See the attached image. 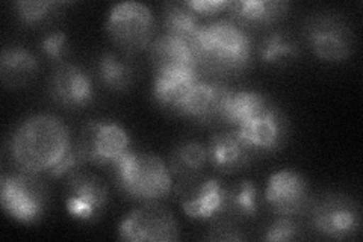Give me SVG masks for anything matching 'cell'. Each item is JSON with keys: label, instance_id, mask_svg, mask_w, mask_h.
Returning a JSON list of instances; mask_svg holds the SVG:
<instances>
[{"label": "cell", "instance_id": "cell-1", "mask_svg": "<svg viewBox=\"0 0 363 242\" xmlns=\"http://www.w3.org/2000/svg\"><path fill=\"white\" fill-rule=\"evenodd\" d=\"M200 75L218 80L221 76L244 73L252 61V41L241 26L230 20H218L200 26L189 41Z\"/></svg>", "mask_w": 363, "mask_h": 242}, {"label": "cell", "instance_id": "cell-2", "mask_svg": "<svg viewBox=\"0 0 363 242\" xmlns=\"http://www.w3.org/2000/svg\"><path fill=\"white\" fill-rule=\"evenodd\" d=\"M70 145V133L62 120L53 115H35L18 126L11 141V153L21 171L49 172Z\"/></svg>", "mask_w": 363, "mask_h": 242}, {"label": "cell", "instance_id": "cell-3", "mask_svg": "<svg viewBox=\"0 0 363 242\" xmlns=\"http://www.w3.org/2000/svg\"><path fill=\"white\" fill-rule=\"evenodd\" d=\"M112 167L118 189L129 199L157 202L172 194V172L155 153L129 148Z\"/></svg>", "mask_w": 363, "mask_h": 242}, {"label": "cell", "instance_id": "cell-4", "mask_svg": "<svg viewBox=\"0 0 363 242\" xmlns=\"http://www.w3.org/2000/svg\"><path fill=\"white\" fill-rule=\"evenodd\" d=\"M106 32L120 52L133 56L152 45L156 38V20L144 4L121 2L109 9Z\"/></svg>", "mask_w": 363, "mask_h": 242}, {"label": "cell", "instance_id": "cell-5", "mask_svg": "<svg viewBox=\"0 0 363 242\" xmlns=\"http://www.w3.org/2000/svg\"><path fill=\"white\" fill-rule=\"evenodd\" d=\"M0 202L4 211L21 224H33L45 214L49 188L37 172L20 171L2 175Z\"/></svg>", "mask_w": 363, "mask_h": 242}, {"label": "cell", "instance_id": "cell-6", "mask_svg": "<svg viewBox=\"0 0 363 242\" xmlns=\"http://www.w3.org/2000/svg\"><path fill=\"white\" fill-rule=\"evenodd\" d=\"M313 230L330 239L353 238L362 223L359 203L344 192H325L313 199L308 207Z\"/></svg>", "mask_w": 363, "mask_h": 242}, {"label": "cell", "instance_id": "cell-7", "mask_svg": "<svg viewBox=\"0 0 363 242\" xmlns=\"http://www.w3.org/2000/svg\"><path fill=\"white\" fill-rule=\"evenodd\" d=\"M304 38L312 53L325 62H342L356 49L354 32L337 14H315L306 20Z\"/></svg>", "mask_w": 363, "mask_h": 242}, {"label": "cell", "instance_id": "cell-8", "mask_svg": "<svg viewBox=\"0 0 363 242\" xmlns=\"http://www.w3.org/2000/svg\"><path fill=\"white\" fill-rule=\"evenodd\" d=\"M225 187L221 179L199 172L179 179L173 185L172 194L186 216L192 220L211 221L223 215Z\"/></svg>", "mask_w": 363, "mask_h": 242}, {"label": "cell", "instance_id": "cell-9", "mask_svg": "<svg viewBox=\"0 0 363 242\" xmlns=\"http://www.w3.org/2000/svg\"><path fill=\"white\" fill-rule=\"evenodd\" d=\"M86 164L113 165L130 148L128 132L106 120H89L74 141Z\"/></svg>", "mask_w": 363, "mask_h": 242}, {"label": "cell", "instance_id": "cell-10", "mask_svg": "<svg viewBox=\"0 0 363 242\" xmlns=\"http://www.w3.org/2000/svg\"><path fill=\"white\" fill-rule=\"evenodd\" d=\"M109 203L106 182L89 170H77L67 177L65 207L74 220L96 221Z\"/></svg>", "mask_w": 363, "mask_h": 242}, {"label": "cell", "instance_id": "cell-11", "mask_svg": "<svg viewBox=\"0 0 363 242\" xmlns=\"http://www.w3.org/2000/svg\"><path fill=\"white\" fill-rule=\"evenodd\" d=\"M118 236L133 242H172L179 239V226L168 207L157 202H149L124 218L118 227Z\"/></svg>", "mask_w": 363, "mask_h": 242}, {"label": "cell", "instance_id": "cell-12", "mask_svg": "<svg viewBox=\"0 0 363 242\" xmlns=\"http://www.w3.org/2000/svg\"><path fill=\"white\" fill-rule=\"evenodd\" d=\"M48 89L56 105L68 111L84 109L94 100V85L89 75L68 61L55 65Z\"/></svg>", "mask_w": 363, "mask_h": 242}, {"label": "cell", "instance_id": "cell-13", "mask_svg": "<svg viewBox=\"0 0 363 242\" xmlns=\"http://www.w3.org/2000/svg\"><path fill=\"white\" fill-rule=\"evenodd\" d=\"M265 200L276 215L306 214L312 202L309 183L297 171L280 170L268 179Z\"/></svg>", "mask_w": 363, "mask_h": 242}, {"label": "cell", "instance_id": "cell-14", "mask_svg": "<svg viewBox=\"0 0 363 242\" xmlns=\"http://www.w3.org/2000/svg\"><path fill=\"white\" fill-rule=\"evenodd\" d=\"M245 143L255 153H271L279 150L286 141L288 121L285 115L274 105H268L264 111L236 128Z\"/></svg>", "mask_w": 363, "mask_h": 242}, {"label": "cell", "instance_id": "cell-15", "mask_svg": "<svg viewBox=\"0 0 363 242\" xmlns=\"http://www.w3.org/2000/svg\"><path fill=\"white\" fill-rule=\"evenodd\" d=\"M208 163L223 175H233L248 167L256 156L244 138L233 131H221L213 133L206 145Z\"/></svg>", "mask_w": 363, "mask_h": 242}, {"label": "cell", "instance_id": "cell-16", "mask_svg": "<svg viewBox=\"0 0 363 242\" xmlns=\"http://www.w3.org/2000/svg\"><path fill=\"white\" fill-rule=\"evenodd\" d=\"M289 4L283 0H236L229 2V20L242 29L269 28L288 14Z\"/></svg>", "mask_w": 363, "mask_h": 242}, {"label": "cell", "instance_id": "cell-17", "mask_svg": "<svg viewBox=\"0 0 363 242\" xmlns=\"http://www.w3.org/2000/svg\"><path fill=\"white\" fill-rule=\"evenodd\" d=\"M149 50L155 73L199 70L191 44L184 38L169 35V33L164 32L161 35H156Z\"/></svg>", "mask_w": 363, "mask_h": 242}, {"label": "cell", "instance_id": "cell-18", "mask_svg": "<svg viewBox=\"0 0 363 242\" xmlns=\"http://www.w3.org/2000/svg\"><path fill=\"white\" fill-rule=\"evenodd\" d=\"M138 64L133 56L120 50H105L97 56L96 75L101 87L112 93H126L138 79Z\"/></svg>", "mask_w": 363, "mask_h": 242}, {"label": "cell", "instance_id": "cell-19", "mask_svg": "<svg viewBox=\"0 0 363 242\" xmlns=\"http://www.w3.org/2000/svg\"><path fill=\"white\" fill-rule=\"evenodd\" d=\"M201 75L199 70H177L155 73L153 97L162 109L179 115L182 103L188 96L189 89L194 87Z\"/></svg>", "mask_w": 363, "mask_h": 242}, {"label": "cell", "instance_id": "cell-20", "mask_svg": "<svg viewBox=\"0 0 363 242\" xmlns=\"http://www.w3.org/2000/svg\"><path fill=\"white\" fill-rule=\"evenodd\" d=\"M37 56L21 45H11L0 53V80L4 87L17 89L28 87L38 76Z\"/></svg>", "mask_w": 363, "mask_h": 242}, {"label": "cell", "instance_id": "cell-21", "mask_svg": "<svg viewBox=\"0 0 363 242\" xmlns=\"http://www.w3.org/2000/svg\"><path fill=\"white\" fill-rule=\"evenodd\" d=\"M260 209V194L252 180H238L225 187L223 215L236 223L252 220Z\"/></svg>", "mask_w": 363, "mask_h": 242}, {"label": "cell", "instance_id": "cell-22", "mask_svg": "<svg viewBox=\"0 0 363 242\" xmlns=\"http://www.w3.org/2000/svg\"><path fill=\"white\" fill-rule=\"evenodd\" d=\"M301 53L298 40L285 29L269 31L257 44V56L269 67H286Z\"/></svg>", "mask_w": 363, "mask_h": 242}, {"label": "cell", "instance_id": "cell-23", "mask_svg": "<svg viewBox=\"0 0 363 242\" xmlns=\"http://www.w3.org/2000/svg\"><path fill=\"white\" fill-rule=\"evenodd\" d=\"M271 101L264 94L250 89H232L225 101L223 124L233 126L236 129L256 114L264 111Z\"/></svg>", "mask_w": 363, "mask_h": 242}, {"label": "cell", "instance_id": "cell-24", "mask_svg": "<svg viewBox=\"0 0 363 242\" xmlns=\"http://www.w3.org/2000/svg\"><path fill=\"white\" fill-rule=\"evenodd\" d=\"M208 163V148L203 143L188 140L174 147L168 158V170L172 176L182 179L203 172Z\"/></svg>", "mask_w": 363, "mask_h": 242}, {"label": "cell", "instance_id": "cell-25", "mask_svg": "<svg viewBox=\"0 0 363 242\" xmlns=\"http://www.w3.org/2000/svg\"><path fill=\"white\" fill-rule=\"evenodd\" d=\"M164 32L189 41L200 29L197 14L186 2H167L162 6Z\"/></svg>", "mask_w": 363, "mask_h": 242}, {"label": "cell", "instance_id": "cell-26", "mask_svg": "<svg viewBox=\"0 0 363 242\" xmlns=\"http://www.w3.org/2000/svg\"><path fill=\"white\" fill-rule=\"evenodd\" d=\"M61 2H40V0H20L14 4L16 14L25 26H43L49 25L61 14Z\"/></svg>", "mask_w": 363, "mask_h": 242}, {"label": "cell", "instance_id": "cell-27", "mask_svg": "<svg viewBox=\"0 0 363 242\" xmlns=\"http://www.w3.org/2000/svg\"><path fill=\"white\" fill-rule=\"evenodd\" d=\"M40 50L48 57L49 61L56 65L65 62V57L70 53V45H68L67 33L61 29H52L48 33H44L40 40Z\"/></svg>", "mask_w": 363, "mask_h": 242}, {"label": "cell", "instance_id": "cell-28", "mask_svg": "<svg viewBox=\"0 0 363 242\" xmlns=\"http://www.w3.org/2000/svg\"><path fill=\"white\" fill-rule=\"evenodd\" d=\"M209 223L211 224L208 229V233L204 235V238H206L208 241L233 242V241H245L247 239V236L242 232V229L240 227V223H236L224 215L213 218V220H211Z\"/></svg>", "mask_w": 363, "mask_h": 242}, {"label": "cell", "instance_id": "cell-29", "mask_svg": "<svg viewBox=\"0 0 363 242\" xmlns=\"http://www.w3.org/2000/svg\"><path fill=\"white\" fill-rule=\"evenodd\" d=\"M300 238V226L294 220V216H285V215H276L262 235L264 241H274V242H283V241H295Z\"/></svg>", "mask_w": 363, "mask_h": 242}, {"label": "cell", "instance_id": "cell-30", "mask_svg": "<svg viewBox=\"0 0 363 242\" xmlns=\"http://www.w3.org/2000/svg\"><path fill=\"white\" fill-rule=\"evenodd\" d=\"M85 159L82 156V153L79 152V148L76 145V143L73 141L72 145L68 147V150L65 152V155L55 164V167H52L49 170V175L52 177H68L70 175H73L74 171L81 170L85 165Z\"/></svg>", "mask_w": 363, "mask_h": 242}, {"label": "cell", "instance_id": "cell-31", "mask_svg": "<svg viewBox=\"0 0 363 242\" xmlns=\"http://www.w3.org/2000/svg\"><path fill=\"white\" fill-rule=\"evenodd\" d=\"M188 6L199 16H215L218 13H225L227 0H189Z\"/></svg>", "mask_w": 363, "mask_h": 242}]
</instances>
